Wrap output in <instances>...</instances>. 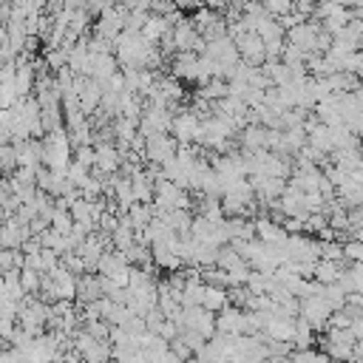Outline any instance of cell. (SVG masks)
I'll return each mask as SVG.
<instances>
[{"label": "cell", "instance_id": "1", "mask_svg": "<svg viewBox=\"0 0 363 363\" xmlns=\"http://www.w3.org/2000/svg\"><path fill=\"white\" fill-rule=\"evenodd\" d=\"M329 315H332V306H329L326 298H320V295H306V298H301L298 318H303V320L312 326L315 335H323V329H326V318H329Z\"/></svg>", "mask_w": 363, "mask_h": 363}, {"label": "cell", "instance_id": "2", "mask_svg": "<svg viewBox=\"0 0 363 363\" xmlns=\"http://www.w3.org/2000/svg\"><path fill=\"white\" fill-rule=\"evenodd\" d=\"M179 142L167 133H156V136H147L145 139V150H142V159L150 162V164H164L167 159H173Z\"/></svg>", "mask_w": 363, "mask_h": 363}, {"label": "cell", "instance_id": "3", "mask_svg": "<svg viewBox=\"0 0 363 363\" xmlns=\"http://www.w3.org/2000/svg\"><path fill=\"white\" fill-rule=\"evenodd\" d=\"M233 43H235L238 60H241L244 65L258 68V65L264 62V40H261L255 31H244V34H238Z\"/></svg>", "mask_w": 363, "mask_h": 363}, {"label": "cell", "instance_id": "4", "mask_svg": "<svg viewBox=\"0 0 363 363\" xmlns=\"http://www.w3.org/2000/svg\"><path fill=\"white\" fill-rule=\"evenodd\" d=\"M318 31H320V23L318 20H303V23H298V26H292V28H286L284 31V40L286 43H292V45H298L301 51H315V40H318Z\"/></svg>", "mask_w": 363, "mask_h": 363}, {"label": "cell", "instance_id": "5", "mask_svg": "<svg viewBox=\"0 0 363 363\" xmlns=\"http://www.w3.org/2000/svg\"><path fill=\"white\" fill-rule=\"evenodd\" d=\"M119 150L113 147V142H99V145H94V173L96 176H111V173H116L119 170Z\"/></svg>", "mask_w": 363, "mask_h": 363}, {"label": "cell", "instance_id": "6", "mask_svg": "<svg viewBox=\"0 0 363 363\" xmlns=\"http://www.w3.org/2000/svg\"><path fill=\"white\" fill-rule=\"evenodd\" d=\"M170 74L176 79H182V82H196V77H199V54L196 51H176Z\"/></svg>", "mask_w": 363, "mask_h": 363}, {"label": "cell", "instance_id": "7", "mask_svg": "<svg viewBox=\"0 0 363 363\" xmlns=\"http://www.w3.org/2000/svg\"><path fill=\"white\" fill-rule=\"evenodd\" d=\"M252 227H255V238H258V241H264V244H284V241H286L284 227H281V224H275L267 213L255 216V218H252Z\"/></svg>", "mask_w": 363, "mask_h": 363}, {"label": "cell", "instance_id": "8", "mask_svg": "<svg viewBox=\"0 0 363 363\" xmlns=\"http://www.w3.org/2000/svg\"><path fill=\"white\" fill-rule=\"evenodd\" d=\"M170 40H173V48L176 51H193L196 40H199V31L193 28V23L187 17H182L179 23L170 26Z\"/></svg>", "mask_w": 363, "mask_h": 363}, {"label": "cell", "instance_id": "9", "mask_svg": "<svg viewBox=\"0 0 363 363\" xmlns=\"http://www.w3.org/2000/svg\"><path fill=\"white\" fill-rule=\"evenodd\" d=\"M119 71V62H116V57L108 51V54H91V62H88V77H94V79H108L111 74H116Z\"/></svg>", "mask_w": 363, "mask_h": 363}, {"label": "cell", "instance_id": "10", "mask_svg": "<svg viewBox=\"0 0 363 363\" xmlns=\"http://www.w3.org/2000/svg\"><path fill=\"white\" fill-rule=\"evenodd\" d=\"M238 318H241V309L227 303L224 309L216 312V332L221 335H238Z\"/></svg>", "mask_w": 363, "mask_h": 363}, {"label": "cell", "instance_id": "11", "mask_svg": "<svg viewBox=\"0 0 363 363\" xmlns=\"http://www.w3.org/2000/svg\"><path fill=\"white\" fill-rule=\"evenodd\" d=\"M167 31H170V26H167V20H164L162 14H147L145 26L139 28L142 40H147V43H159L162 34H167Z\"/></svg>", "mask_w": 363, "mask_h": 363}, {"label": "cell", "instance_id": "12", "mask_svg": "<svg viewBox=\"0 0 363 363\" xmlns=\"http://www.w3.org/2000/svg\"><path fill=\"white\" fill-rule=\"evenodd\" d=\"M343 267H346V261H326V258H318L312 278H315L318 284H332V281H337V275H340Z\"/></svg>", "mask_w": 363, "mask_h": 363}, {"label": "cell", "instance_id": "13", "mask_svg": "<svg viewBox=\"0 0 363 363\" xmlns=\"http://www.w3.org/2000/svg\"><path fill=\"white\" fill-rule=\"evenodd\" d=\"M199 306H204L207 312H218V309H224V306H227V286L204 284V298H201Z\"/></svg>", "mask_w": 363, "mask_h": 363}, {"label": "cell", "instance_id": "14", "mask_svg": "<svg viewBox=\"0 0 363 363\" xmlns=\"http://www.w3.org/2000/svg\"><path fill=\"white\" fill-rule=\"evenodd\" d=\"M196 96H201V99H207V102L224 99V96H227V79H221V77H210L207 82H201V85H199Z\"/></svg>", "mask_w": 363, "mask_h": 363}, {"label": "cell", "instance_id": "15", "mask_svg": "<svg viewBox=\"0 0 363 363\" xmlns=\"http://www.w3.org/2000/svg\"><path fill=\"white\" fill-rule=\"evenodd\" d=\"M0 286H3V292H6L11 301H23V298H26L23 284H20V269H9V272H3Z\"/></svg>", "mask_w": 363, "mask_h": 363}, {"label": "cell", "instance_id": "16", "mask_svg": "<svg viewBox=\"0 0 363 363\" xmlns=\"http://www.w3.org/2000/svg\"><path fill=\"white\" fill-rule=\"evenodd\" d=\"M43 65H45L51 74L60 71V68H65V65H68V51L60 48V45H54V48H43Z\"/></svg>", "mask_w": 363, "mask_h": 363}, {"label": "cell", "instance_id": "17", "mask_svg": "<svg viewBox=\"0 0 363 363\" xmlns=\"http://www.w3.org/2000/svg\"><path fill=\"white\" fill-rule=\"evenodd\" d=\"M48 227L57 230V233H62V235H68L71 227H74V218H71V213H68L65 207L54 204V213H51V218H48Z\"/></svg>", "mask_w": 363, "mask_h": 363}, {"label": "cell", "instance_id": "18", "mask_svg": "<svg viewBox=\"0 0 363 363\" xmlns=\"http://www.w3.org/2000/svg\"><path fill=\"white\" fill-rule=\"evenodd\" d=\"M111 357V343L108 340H94L85 352H82V360L85 363H105Z\"/></svg>", "mask_w": 363, "mask_h": 363}, {"label": "cell", "instance_id": "19", "mask_svg": "<svg viewBox=\"0 0 363 363\" xmlns=\"http://www.w3.org/2000/svg\"><path fill=\"white\" fill-rule=\"evenodd\" d=\"M128 218H130V224L133 227H145L150 218H153V210H150V204H142V201H133L128 210Z\"/></svg>", "mask_w": 363, "mask_h": 363}, {"label": "cell", "instance_id": "20", "mask_svg": "<svg viewBox=\"0 0 363 363\" xmlns=\"http://www.w3.org/2000/svg\"><path fill=\"white\" fill-rule=\"evenodd\" d=\"M318 241V238H315ZM318 255L326 258V261H343V250H340V241L337 238H329V241H318Z\"/></svg>", "mask_w": 363, "mask_h": 363}, {"label": "cell", "instance_id": "21", "mask_svg": "<svg viewBox=\"0 0 363 363\" xmlns=\"http://www.w3.org/2000/svg\"><path fill=\"white\" fill-rule=\"evenodd\" d=\"M340 250H343V261H363V241L360 238H343Z\"/></svg>", "mask_w": 363, "mask_h": 363}, {"label": "cell", "instance_id": "22", "mask_svg": "<svg viewBox=\"0 0 363 363\" xmlns=\"http://www.w3.org/2000/svg\"><path fill=\"white\" fill-rule=\"evenodd\" d=\"M301 207H303V213H323L326 199H323L318 190H312V193H303V196H301Z\"/></svg>", "mask_w": 363, "mask_h": 363}, {"label": "cell", "instance_id": "23", "mask_svg": "<svg viewBox=\"0 0 363 363\" xmlns=\"http://www.w3.org/2000/svg\"><path fill=\"white\" fill-rule=\"evenodd\" d=\"M20 284H23V292H26V295H37V292H40V272L23 267V269H20Z\"/></svg>", "mask_w": 363, "mask_h": 363}, {"label": "cell", "instance_id": "24", "mask_svg": "<svg viewBox=\"0 0 363 363\" xmlns=\"http://www.w3.org/2000/svg\"><path fill=\"white\" fill-rule=\"evenodd\" d=\"M71 159H74L77 164H82L85 170H91V167H94V145H79V147H74V150H71Z\"/></svg>", "mask_w": 363, "mask_h": 363}, {"label": "cell", "instance_id": "25", "mask_svg": "<svg viewBox=\"0 0 363 363\" xmlns=\"http://www.w3.org/2000/svg\"><path fill=\"white\" fill-rule=\"evenodd\" d=\"M179 337L190 346V352H193V354H199V352L204 349V343H207V340H204V335H199L196 329H182V332H179Z\"/></svg>", "mask_w": 363, "mask_h": 363}, {"label": "cell", "instance_id": "26", "mask_svg": "<svg viewBox=\"0 0 363 363\" xmlns=\"http://www.w3.org/2000/svg\"><path fill=\"white\" fill-rule=\"evenodd\" d=\"M340 71H349V74H357V77H360V71H363V57H360V51H349V54L343 57V62H340Z\"/></svg>", "mask_w": 363, "mask_h": 363}, {"label": "cell", "instance_id": "27", "mask_svg": "<svg viewBox=\"0 0 363 363\" xmlns=\"http://www.w3.org/2000/svg\"><path fill=\"white\" fill-rule=\"evenodd\" d=\"M116 227H119V216L111 213V210H105V213L96 218V230H99V233H108V235H111Z\"/></svg>", "mask_w": 363, "mask_h": 363}, {"label": "cell", "instance_id": "28", "mask_svg": "<svg viewBox=\"0 0 363 363\" xmlns=\"http://www.w3.org/2000/svg\"><path fill=\"white\" fill-rule=\"evenodd\" d=\"M17 167L14 162V147L11 145H0V173H11Z\"/></svg>", "mask_w": 363, "mask_h": 363}, {"label": "cell", "instance_id": "29", "mask_svg": "<svg viewBox=\"0 0 363 363\" xmlns=\"http://www.w3.org/2000/svg\"><path fill=\"white\" fill-rule=\"evenodd\" d=\"M167 349H170V352H173V354H176L179 360H190V357H193L190 346H187V343H184V340H182L179 335H176L173 340H167Z\"/></svg>", "mask_w": 363, "mask_h": 363}, {"label": "cell", "instance_id": "30", "mask_svg": "<svg viewBox=\"0 0 363 363\" xmlns=\"http://www.w3.org/2000/svg\"><path fill=\"white\" fill-rule=\"evenodd\" d=\"M156 335H159L162 340H173V337L179 335V323H176V320H170V318H164V320L159 323V329H156Z\"/></svg>", "mask_w": 363, "mask_h": 363}, {"label": "cell", "instance_id": "31", "mask_svg": "<svg viewBox=\"0 0 363 363\" xmlns=\"http://www.w3.org/2000/svg\"><path fill=\"white\" fill-rule=\"evenodd\" d=\"M40 261H43V272H51L57 264H60V255L48 247H40Z\"/></svg>", "mask_w": 363, "mask_h": 363}, {"label": "cell", "instance_id": "32", "mask_svg": "<svg viewBox=\"0 0 363 363\" xmlns=\"http://www.w3.org/2000/svg\"><path fill=\"white\" fill-rule=\"evenodd\" d=\"M9 269H14V250L0 247V272H9Z\"/></svg>", "mask_w": 363, "mask_h": 363}, {"label": "cell", "instance_id": "33", "mask_svg": "<svg viewBox=\"0 0 363 363\" xmlns=\"http://www.w3.org/2000/svg\"><path fill=\"white\" fill-rule=\"evenodd\" d=\"M201 6H207V9H213V11H221V9L227 6V0H201Z\"/></svg>", "mask_w": 363, "mask_h": 363}, {"label": "cell", "instance_id": "34", "mask_svg": "<svg viewBox=\"0 0 363 363\" xmlns=\"http://www.w3.org/2000/svg\"><path fill=\"white\" fill-rule=\"evenodd\" d=\"M335 3H340L343 9H360L363 6V0H335Z\"/></svg>", "mask_w": 363, "mask_h": 363}, {"label": "cell", "instance_id": "35", "mask_svg": "<svg viewBox=\"0 0 363 363\" xmlns=\"http://www.w3.org/2000/svg\"><path fill=\"white\" fill-rule=\"evenodd\" d=\"M315 363H335V360H329V354H323V352H318V357H315Z\"/></svg>", "mask_w": 363, "mask_h": 363}, {"label": "cell", "instance_id": "36", "mask_svg": "<svg viewBox=\"0 0 363 363\" xmlns=\"http://www.w3.org/2000/svg\"><path fill=\"white\" fill-rule=\"evenodd\" d=\"M227 3H230V6H244L247 0H227Z\"/></svg>", "mask_w": 363, "mask_h": 363}, {"label": "cell", "instance_id": "37", "mask_svg": "<svg viewBox=\"0 0 363 363\" xmlns=\"http://www.w3.org/2000/svg\"><path fill=\"white\" fill-rule=\"evenodd\" d=\"M105 363H119V360H113V357H108V360H105Z\"/></svg>", "mask_w": 363, "mask_h": 363}]
</instances>
